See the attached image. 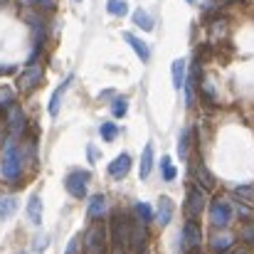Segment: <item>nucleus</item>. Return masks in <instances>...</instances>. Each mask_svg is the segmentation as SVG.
Returning a JSON list of instances; mask_svg holds the SVG:
<instances>
[{
	"mask_svg": "<svg viewBox=\"0 0 254 254\" xmlns=\"http://www.w3.org/2000/svg\"><path fill=\"white\" fill-rule=\"evenodd\" d=\"M197 74H200V67L195 64V67L190 69V74L185 77V84H183V89H185V106H192V104H195V82L200 79Z\"/></svg>",
	"mask_w": 254,
	"mask_h": 254,
	"instance_id": "f3484780",
	"label": "nucleus"
},
{
	"mask_svg": "<svg viewBox=\"0 0 254 254\" xmlns=\"http://www.w3.org/2000/svg\"><path fill=\"white\" fill-rule=\"evenodd\" d=\"M40 84H42V67H40L37 62H30V67L22 69V74L17 77V89H20L22 94H30V91H35Z\"/></svg>",
	"mask_w": 254,
	"mask_h": 254,
	"instance_id": "6e6552de",
	"label": "nucleus"
},
{
	"mask_svg": "<svg viewBox=\"0 0 254 254\" xmlns=\"http://www.w3.org/2000/svg\"><path fill=\"white\" fill-rule=\"evenodd\" d=\"M74 82V74H69L62 84L55 89V94H52V99H50V106H47V111H50V116H57V111H60V104H62V96H64V91L69 89V84Z\"/></svg>",
	"mask_w": 254,
	"mask_h": 254,
	"instance_id": "dca6fc26",
	"label": "nucleus"
},
{
	"mask_svg": "<svg viewBox=\"0 0 254 254\" xmlns=\"http://www.w3.org/2000/svg\"><path fill=\"white\" fill-rule=\"evenodd\" d=\"M15 210H17V200H15L12 195H2V197H0V220H2V222L10 220V217L15 215Z\"/></svg>",
	"mask_w": 254,
	"mask_h": 254,
	"instance_id": "5701e85b",
	"label": "nucleus"
},
{
	"mask_svg": "<svg viewBox=\"0 0 254 254\" xmlns=\"http://www.w3.org/2000/svg\"><path fill=\"white\" fill-rule=\"evenodd\" d=\"M20 173H22V151L17 148L15 141H7L0 156V178L7 183H17Z\"/></svg>",
	"mask_w": 254,
	"mask_h": 254,
	"instance_id": "f257e3e1",
	"label": "nucleus"
},
{
	"mask_svg": "<svg viewBox=\"0 0 254 254\" xmlns=\"http://www.w3.org/2000/svg\"><path fill=\"white\" fill-rule=\"evenodd\" d=\"M161 175H163L166 183H173L175 175H178V170H175V166H173L170 156H163V158H161Z\"/></svg>",
	"mask_w": 254,
	"mask_h": 254,
	"instance_id": "c85d7f7f",
	"label": "nucleus"
},
{
	"mask_svg": "<svg viewBox=\"0 0 254 254\" xmlns=\"http://www.w3.org/2000/svg\"><path fill=\"white\" fill-rule=\"evenodd\" d=\"M111 94H114V89H104V91H101V94H99V99H109V96H111Z\"/></svg>",
	"mask_w": 254,
	"mask_h": 254,
	"instance_id": "c9c22d12",
	"label": "nucleus"
},
{
	"mask_svg": "<svg viewBox=\"0 0 254 254\" xmlns=\"http://www.w3.org/2000/svg\"><path fill=\"white\" fill-rule=\"evenodd\" d=\"M106 12L114 17H126L128 15V2L126 0H106Z\"/></svg>",
	"mask_w": 254,
	"mask_h": 254,
	"instance_id": "b1692460",
	"label": "nucleus"
},
{
	"mask_svg": "<svg viewBox=\"0 0 254 254\" xmlns=\"http://www.w3.org/2000/svg\"><path fill=\"white\" fill-rule=\"evenodd\" d=\"M235 242H237V237L225 227V230H215V232L210 235L207 247H210V252L212 254H227V252L235 250Z\"/></svg>",
	"mask_w": 254,
	"mask_h": 254,
	"instance_id": "0eeeda50",
	"label": "nucleus"
},
{
	"mask_svg": "<svg viewBox=\"0 0 254 254\" xmlns=\"http://www.w3.org/2000/svg\"><path fill=\"white\" fill-rule=\"evenodd\" d=\"M200 242H202V230H200L197 220L188 217L183 225V232H180V247L185 252H195V250H200Z\"/></svg>",
	"mask_w": 254,
	"mask_h": 254,
	"instance_id": "423d86ee",
	"label": "nucleus"
},
{
	"mask_svg": "<svg viewBox=\"0 0 254 254\" xmlns=\"http://www.w3.org/2000/svg\"><path fill=\"white\" fill-rule=\"evenodd\" d=\"M106 195L104 192H94L91 195V200H89V207H86V215L96 222V220H101L104 215H106Z\"/></svg>",
	"mask_w": 254,
	"mask_h": 254,
	"instance_id": "2eb2a0df",
	"label": "nucleus"
},
{
	"mask_svg": "<svg viewBox=\"0 0 254 254\" xmlns=\"http://www.w3.org/2000/svg\"><path fill=\"white\" fill-rule=\"evenodd\" d=\"M227 254H247L245 250H232V252H227Z\"/></svg>",
	"mask_w": 254,
	"mask_h": 254,
	"instance_id": "4c0bfd02",
	"label": "nucleus"
},
{
	"mask_svg": "<svg viewBox=\"0 0 254 254\" xmlns=\"http://www.w3.org/2000/svg\"><path fill=\"white\" fill-rule=\"evenodd\" d=\"M79 247H82V237H72L69 245H67V252L64 254H79Z\"/></svg>",
	"mask_w": 254,
	"mask_h": 254,
	"instance_id": "473e14b6",
	"label": "nucleus"
},
{
	"mask_svg": "<svg viewBox=\"0 0 254 254\" xmlns=\"http://www.w3.org/2000/svg\"><path fill=\"white\" fill-rule=\"evenodd\" d=\"M99 133H101V138H104L106 143H111V141H116V136H119V126H116L114 121H104V124L99 126Z\"/></svg>",
	"mask_w": 254,
	"mask_h": 254,
	"instance_id": "bb28decb",
	"label": "nucleus"
},
{
	"mask_svg": "<svg viewBox=\"0 0 254 254\" xmlns=\"http://www.w3.org/2000/svg\"><path fill=\"white\" fill-rule=\"evenodd\" d=\"M232 217H235V205H232L230 200L215 197V200L210 202V225H212L215 230H225V227H230Z\"/></svg>",
	"mask_w": 254,
	"mask_h": 254,
	"instance_id": "f03ea898",
	"label": "nucleus"
},
{
	"mask_svg": "<svg viewBox=\"0 0 254 254\" xmlns=\"http://www.w3.org/2000/svg\"><path fill=\"white\" fill-rule=\"evenodd\" d=\"M190 173L195 175V183L202 188V190H212L215 185H217V180H215V175L207 170V166L202 163V161H197L195 163V168H190Z\"/></svg>",
	"mask_w": 254,
	"mask_h": 254,
	"instance_id": "ddd939ff",
	"label": "nucleus"
},
{
	"mask_svg": "<svg viewBox=\"0 0 254 254\" xmlns=\"http://www.w3.org/2000/svg\"><path fill=\"white\" fill-rule=\"evenodd\" d=\"M121 37L126 40V45L136 52V57H138L143 64H148V62H151V47H148L141 37H136L133 32H121Z\"/></svg>",
	"mask_w": 254,
	"mask_h": 254,
	"instance_id": "f8f14e48",
	"label": "nucleus"
},
{
	"mask_svg": "<svg viewBox=\"0 0 254 254\" xmlns=\"http://www.w3.org/2000/svg\"><path fill=\"white\" fill-rule=\"evenodd\" d=\"M27 217L32 225H42V197L40 195H30L27 200Z\"/></svg>",
	"mask_w": 254,
	"mask_h": 254,
	"instance_id": "6ab92c4d",
	"label": "nucleus"
},
{
	"mask_svg": "<svg viewBox=\"0 0 254 254\" xmlns=\"http://www.w3.org/2000/svg\"><path fill=\"white\" fill-rule=\"evenodd\" d=\"M5 124H7V131H10V136L12 138H17V136H22V131H25V114H22V109L20 106H7V116H5Z\"/></svg>",
	"mask_w": 254,
	"mask_h": 254,
	"instance_id": "9d476101",
	"label": "nucleus"
},
{
	"mask_svg": "<svg viewBox=\"0 0 254 254\" xmlns=\"http://www.w3.org/2000/svg\"><path fill=\"white\" fill-rule=\"evenodd\" d=\"M35 7H40V10H47V12H52L55 7H57V0H30Z\"/></svg>",
	"mask_w": 254,
	"mask_h": 254,
	"instance_id": "2f4dec72",
	"label": "nucleus"
},
{
	"mask_svg": "<svg viewBox=\"0 0 254 254\" xmlns=\"http://www.w3.org/2000/svg\"><path fill=\"white\" fill-rule=\"evenodd\" d=\"M104 245H106V227L94 222L82 237V247L86 254H101L104 252Z\"/></svg>",
	"mask_w": 254,
	"mask_h": 254,
	"instance_id": "20e7f679",
	"label": "nucleus"
},
{
	"mask_svg": "<svg viewBox=\"0 0 254 254\" xmlns=\"http://www.w3.org/2000/svg\"><path fill=\"white\" fill-rule=\"evenodd\" d=\"M232 195H235L240 202L252 205V202H254V185H237V188L232 190Z\"/></svg>",
	"mask_w": 254,
	"mask_h": 254,
	"instance_id": "a878e982",
	"label": "nucleus"
},
{
	"mask_svg": "<svg viewBox=\"0 0 254 254\" xmlns=\"http://www.w3.org/2000/svg\"><path fill=\"white\" fill-rule=\"evenodd\" d=\"M50 245V237H35V252H45Z\"/></svg>",
	"mask_w": 254,
	"mask_h": 254,
	"instance_id": "72a5a7b5",
	"label": "nucleus"
},
{
	"mask_svg": "<svg viewBox=\"0 0 254 254\" xmlns=\"http://www.w3.org/2000/svg\"><path fill=\"white\" fill-rule=\"evenodd\" d=\"M86 153H89V163H96V161H99V148H96V146L89 143V146H86Z\"/></svg>",
	"mask_w": 254,
	"mask_h": 254,
	"instance_id": "f704fd0d",
	"label": "nucleus"
},
{
	"mask_svg": "<svg viewBox=\"0 0 254 254\" xmlns=\"http://www.w3.org/2000/svg\"><path fill=\"white\" fill-rule=\"evenodd\" d=\"M183 210H185V217H190V220H197V217L202 215V210H205V190H202L197 183H192V185L188 188Z\"/></svg>",
	"mask_w": 254,
	"mask_h": 254,
	"instance_id": "7ed1b4c3",
	"label": "nucleus"
},
{
	"mask_svg": "<svg viewBox=\"0 0 254 254\" xmlns=\"http://www.w3.org/2000/svg\"><path fill=\"white\" fill-rule=\"evenodd\" d=\"M131 20H133V25H136V27H141L143 32H151V30L156 27L153 17H151V15H148V12H146L143 7H136V10H133V17H131Z\"/></svg>",
	"mask_w": 254,
	"mask_h": 254,
	"instance_id": "4be33fe9",
	"label": "nucleus"
},
{
	"mask_svg": "<svg viewBox=\"0 0 254 254\" xmlns=\"http://www.w3.org/2000/svg\"><path fill=\"white\" fill-rule=\"evenodd\" d=\"M170 77H173V86L180 91L183 84H185V77H188V64H185V60H175V62L170 64Z\"/></svg>",
	"mask_w": 254,
	"mask_h": 254,
	"instance_id": "a211bd4d",
	"label": "nucleus"
},
{
	"mask_svg": "<svg viewBox=\"0 0 254 254\" xmlns=\"http://www.w3.org/2000/svg\"><path fill=\"white\" fill-rule=\"evenodd\" d=\"M153 170V143H146L143 153H141V166H138V173H141V180H146Z\"/></svg>",
	"mask_w": 254,
	"mask_h": 254,
	"instance_id": "412c9836",
	"label": "nucleus"
},
{
	"mask_svg": "<svg viewBox=\"0 0 254 254\" xmlns=\"http://www.w3.org/2000/svg\"><path fill=\"white\" fill-rule=\"evenodd\" d=\"M74 2H79V0H74Z\"/></svg>",
	"mask_w": 254,
	"mask_h": 254,
	"instance_id": "a19ab883",
	"label": "nucleus"
},
{
	"mask_svg": "<svg viewBox=\"0 0 254 254\" xmlns=\"http://www.w3.org/2000/svg\"><path fill=\"white\" fill-rule=\"evenodd\" d=\"M173 212H175V205L168 195H161L158 197V210H156V220L161 227H168L170 220H173Z\"/></svg>",
	"mask_w": 254,
	"mask_h": 254,
	"instance_id": "4468645a",
	"label": "nucleus"
},
{
	"mask_svg": "<svg viewBox=\"0 0 254 254\" xmlns=\"http://www.w3.org/2000/svg\"><path fill=\"white\" fill-rule=\"evenodd\" d=\"M240 240L247 245V247H254V217L252 220H245L242 230H240Z\"/></svg>",
	"mask_w": 254,
	"mask_h": 254,
	"instance_id": "c756f323",
	"label": "nucleus"
},
{
	"mask_svg": "<svg viewBox=\"0 0 254 254\" xmlns=\"http://www.w3.org/2000/svg\"><path fill=\"white\" fill-rule=\"evenodd\" d=\"M131 227H133V220H131L128 215H124V212H116V215H114V220H111V232H114V242H116V245H121V247H126Z\"/></svg>",
	"mask_w": 254,
	"mask_h": 254,
	"instance_id": "1a4fd4ad",
	"label": "nucleus"
},
{
	"mask_svg": "<svg viewBox=\"0 0 254 254\" xmlns=\"http://www.w3.org/2000/svg\"><path fill=\"white\" fill-rule=\"evenodd\" d=\"M133 166V161H131V153H119L111 163H109V178H114V180H124L126 175H128V170Z\"/></svg>",
	"mask_w": 254,
	"mask_h": 254,
	"instance_id": "9b49d317",
	"label": "nucleus"
},
{
	"mask_svg": "<svg viewBox=\"0 0 254 254\" xmlns=\"http://www.w3.org/2000/svg\"><path fill=\"white\" fill-rule=\"evenodd\" d=\"M89 180H91V173L89 170H79L74 168L67 178H64V188L72 197H86V190H89Z\"/></svg>",
	"mask_w": 254,
	"mask_h": 254,
	"instance_id": "39448f33",
	"label": "nucleus"
},
{
	"mask_svg": "<svg viewBox=\"0 0 254 254\" xmlns=\"http://www.w3.org/2000/svg\"><path fill=\"white\" fill-rule=\"evenodd\" d=\"M17 254H27V252H17Z\"/></svg>",
	"mask_w": 254,
	"mask_h": 254,
	"instance_id": "ea45409f",
	"label": "nucleus"
},
{
	"mask_svg": "<svg viewBox=\"0 0 254 254\" xmlns=\"http://www.w3.org/2000/svg\"><path fill=\"white\" fill-rule=\"evenodd\" d=\"M111 254H126V247H121V245H116V247L111 250Z\"/></svg>",
	"mask_w": 254,
	"mask_h": 254,
	"instance_id": "e433bc0d",
	"label": "nucleus"
},
{
	"mask_svg": "<svg viewBox=\"0 0 254 254\" xmlns=\"http://www.w3.org/2000/svg\"><path fill=\"white\" fill-rule=\"evenodd\" d=\"M190 138H192V136H190L188 128H185V131L180 133V138H178V156H180L183 161L190 158Z\"/></svg>",
	"mask_w": 254,
	"mask_h": 254,
	"instance_id": "cd10ccee",
	"label": "nucleus"
},
{
	"mask_svg": "<svg viewBox=\"0 0 254 254\" xmlns=\"http://www.w3.org/2000/svg\"><path fill=\"white\" fill-rule=\"evenodd\" d=\"M15 104V89L10 86H0V109H7Z\"/></svg>",
	"mask_w": 254,
	"mask_h": 254,
	"instance_id": "7c9ffc66",
	"label": "nucleus"
},
{
	"mask_svg": "<svg viewBox=\"0 0 254 254\" xmlns=\"http://www.w3.org/2000/svg\"><path fill=\"white\" fill-rule=\"evenodd\" d=\"M126 111H128V99L126 96H114V101H111V116L114 119H124Z\"/></svg>",
	"mask_w": 254,
	"mask_h": 254,
	"instance_id": "393cba45",
	"label": "nucleus"
},
{
	"mask_svg": "<svg viewBox=\"0 0 254 254\" xmlns=\"http://www.w3.org/2000/svg\"><path fill=\"white\" fill-rule=\"evenodd\" d=\"M185 2H188V5H195V2H197V0H185Z\"/></svg>",
	"mask_w": 254,
	"mask_h": 254,
	"instance_id": "58836bf2",
	"label": "nucleus"
},
{
	"mask_svg": "<svg viewBox=\"0 0 254 254\" xmlns=\"http://www.w3.org/2000/svg\"><path fill=\"white\" fill-rule=\"evenodd\" d=\"M133 217H136L141 225H151V222L156 220V212H153V207H151L148 202H136V205H133Z\"/></svg>",
	"mask_w": 254,
	"mask_h": 254,
	"instance_id": "aec40b11",
	"label": "nucleus"
}]
</instances>
